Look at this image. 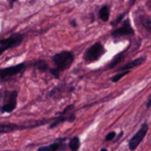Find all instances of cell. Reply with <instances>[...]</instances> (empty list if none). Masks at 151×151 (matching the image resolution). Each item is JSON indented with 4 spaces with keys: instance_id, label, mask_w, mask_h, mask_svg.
<instances>
[{
    "instance_id": "cell-25",
    "label": "cell",
    "mask_w": 151,
    "mask_h": 151,
    "mask_svg": "<svg viewBox=\"0 0 151 151\" xmlns=\"http://www.w3.org/2000/svg\"><path fill=\"white\" fill-rule=\"evenodd\" d=\"M101 151H108V150H107V149H101Z\"/></svg>"
},
{
    "instance_id": "cell-18",
    "label": "cell",
    "mask_w": 151,
    "mask_h": 151,
    "mask_svg": "<svg viewBox=\"0 0 151 151\" xmlns=\"http://www.w3.org/2000/svg\"><path fill=\"white\" fill-rule=\"evenodd\" d=\"M60 69L59 68H52L50 69V73H52L53 76H54L55 78H59V76H60Z\"/></svg>"
},
{
    "instance_id": "cell-10",
    "label": "cell",
    "mask_w": 151,
    "mask_h": 151,
    "mask_svg": "<svg viewBox=\"0 0 151 151\" xmlns=\"http://www.w3.org/2000/svg\"><path fill=\"white\" fill-rule=\"evenodd\" d=\"M144 60H145V58H143V57H142V58L136 59V60L132 61V62L127 63V64H125L124 66H122L119 70L125 71V70H127V69H130V68H134V67H136V66H139V65L142 64V63L144 62Z\"/></svg>"
},
{
    "instance_id": "cell-2",
    "label": "cell",
    "mask_w": 151,
    "mask_h": 151,
    "mask_svg": "<svg viewBox=\"0 0 151 151\" xmlns=\"http://www.w3.org/2000/svg\"><path fill=\"white\" fill-rule=\"evenodd\" d=\"M104 52V47L101 42H96L93 46H91L88 50L86 51L85 54V60L87 62H94V61L99 60L101 56H103Z\"/></svg>"
},
{
    "instance_id": "cell-8",
    "label": "cell",
    "mask_w": 151,
    "mask_h": 151,
    "mask_svg": "<svg viewBox=\"0 0 151 151\" xmlns=\"http://www.w3.org/2000/svg\"><path fill=\"white\" fill-rule=\"evenodd\" d=\"M25 128L23 126L17 125L14 123H0V134H6V132H12L18 129Z\"/></svg>"
},
{
    "instance_id": "cell-7",
    "label": "cell",
    "mask_w": 151,
    "mask_h": 151,
    "mask_svg": "<svg viewBox=\"0 0 151 151\" xmlns=\"http://www.w3.org/2000/svg\"><path fill=\"white\" fill-rule=\"evenodd\" d=\"M132 34H134V29L130 26L128 20H125L121 27L117 28V29L112 32V36H114V37L122 36V35H132Z\"/></svg>"
},
{
    "instance_id": "cell-5",
    "label": "cell",
    "mask_w": 151,
    "mask_h": 151,
    "mask_svg": "<svg viewBox=\"0 0 151 151\" xmlns=\"http://www.w3.org/2000/svg\"><path fill=\"white\" fill-rule=\"evenodd\" d=\"M147 130H148V125H147V124H143L142 127L139 129V132H137V134L132 138V140L129 141V149L130 150H134V149L139 146V144L142 142L143 139H144V137L146 136Z\"/></svg>"
},
{
    "instance_id": "cell-11",
    "label": "cell",
    "mask_w": 151,
    "mask_h": 151,
    "mask_svg": "<svg viewBox=\"0 0 151 151\" xmlns=\"http://www.w3.org/2000/svg\"><path fill=\"white\" fill-rule=\"evenodd\" d=\"M109 17H110L109 6L105 5V6H103L101 9H99V18H101L104 22H107L108 20H109Z\"/></svg>"
},
{
    "instance_id": "cell-12",
    "label": "cell",
    "mask_w": 151,
    "mask_h": 151,
    "mask_svg": "<svg viewBox=\"0 0 151 151\" xmlns=\"http://www.w3.org/2000/svg\"><path fill=\"white\" fill-rule=\"evenodd\" d=\"M61 145L62 144H60V143H54V144H51L49 146H42L38 148V151H58Z\"/></svg>"
},
{
    "instance_id": "cell-6",
    "label": "cell",
    "mask_w": 151,
    "mask_h": 151,
    "mask_svg": "<svg viewBox=\"0 0 151 151\" xmlns=\"http://www.w3.org/2000/svg\"><path fill=\"white\" fill-rule=\"evenodd\" d=\"M17 107V92L13 91L9 94H7V101L4 103V105L1 108L2 113H11Z\"/></svg>"
},
{
    "instance_id": "cell-20",
    "label": "cell",
    "mask_w": 151,
    "mask_h": 151,
    "mask_svg": "<svg viewBox=\"0 0 151 151\" xmlns=\"http://www.w3.org/2000/svg\"><path fill=\"white\" fill-rule=\"evenodd\" d=\"M123 16H124L123 14H122V15H120L119 17H118L117 19H116V21H114L113 23H112V25H113V26H116L118 23H120V22H121V20L123 19Z\"/></svg>"
},
{
    "instance_id": "cell-21",
    "label": "cell",
    "mask_w": 151,
    "mask_h": 151,
    "mask_svg": "<svg viewBox=\"0 0 151 151\" xmlns=\"http://www.w3.org/2000/svg\"><path fill=\"white\" fill-rule=\"evenodd\" d=\"M4 48H2V47H0V55H1V54H2V53L3 52H4Z\"/></svg>"
},
{
    "instance_id": "cell-3",
    "label": "cell",
    "mask_w": 151,
    "mask_h": 151,
    "mask_svg": "<svg viewBox=\"0 0 151 151\" xmlns=\"http://www.w3.org/2000/svg\"><path fill=\"white\" fill-rule=\"evenodd\" d=\"M23 40H24L23 34L15 33L7 38L0 40V47L4 48V50H9V49L15 48V47H18L19 45H21Z\"/></svg>"
},
{
    "instance_id": "cell-15",
    "label": "cell",
    "mask_w": 151,
    "mask_h": 151,
    "mask_svg": "<svg viewBox=\"0 0 151 151\" xmlns=\"http://www.w3.org/2000/svg\"><path fill=\"white\" fill-rule=\"evenodd\" d=\"M140 19H141V23H142V25L144 26L147 30L151 31V19L145 17V16H142Z\"/></svg>"
},
{
    "instance_id": "cell-13",
    "label": "cell",
    "mask_w": 151,
    "mask_h": 151,
    "mask_svg": "<svg viewBox=\"0 0 151 151\" xmlns=\"http://www.w3.org/2000/svg\"><path fill=\"white\" fill-rule=\"evenodd\" d=\"M69 148L71 149V151H78V149L80 148V140L78 137H73L69 142Z\"/></svg>"
},
{
    "instance_id": "cell-4",
    "label": "cell",
    "mask_w": 151,
    "mask_h": 151,
    "mask_svg": "<svg viewBox=\"0 0 151 151\" xmlns=\"http://www.w3.org/2000/svg\"><path fill=\"white\" fill-rule=\"evenodd\" d=\"M26 68V65L24 63H20L15 66L6 67V68H0V80H5V79L13 77L17 73L23 71Z\"/></svg>"
},
{
    "instance_id": "cell-9",
    "label": "cell",
    "mask_w": 151,
    "mask_h": 151,
    "mask_svg": "<svg viewBox=\"0 0 151 151\" xmlns=\"http://www.w3.org/2000/svg\"><path fill=\"white\" fill-rule=\"evenodd\" d=\"M75 119H76L75 115H69V116H66V117L62 116V117H59V118H57V119H53V122L50 125V128H54L56 125H58V124L62 123V122H64V121L73 122V121H75Z\"/></svg>"
},
{
    "instance_id": "cell-16",
    "label": "cell",
    "mask_w": 151,
    "mask_h": 151,
    "mask_svg": "<svg viewBox=\"0 0 151 151\" xmlns=\"http://www.w3.org/2000/svg\"><path fill=\"white\" fill-rule=\"evenodd\" d=\"M123 53H120V54H118L117 56L115 57V58L113 59V60H112V62L110 63V65H109V68H113L114 66H115V65H117L118 63L120 62V61L122 60V58H123Z\"/></svg>"
},
{
    "instance_id": "cell-24",
    "label": "cell",
    "mask_w": 151,
    "mask_h": 151,
    "mask_svg": "<svg viewBox=\"0 0 151 151\" xmlns=\"http://www.w3.org/2000/svg\"><path fill=\"white\" fill-rule=\"evenodd\" d=\"M71 25H73V26H77V24H76L75 21H71Z\"/></svg>"
},
{
    "instance_id": "cell-22",
    "label": "cell",
    "mask_w": 151,
    "mask_h": 151,
    "mask_svg": "<svg viewBox=\"0 0 151 151\" xmlns=\"http://www.w3.org/2000/svg\"><path fill=\"white\" fill-rule=\"evenodd\" d=\"M150 106H151V96H150V99H149L148 103H147V107H150Z\"/></svg>"
},
{
    "instance_id": "cell-1",
    "label": "cell",
    "mask_w": 151,
    "mask_h": 151,
    "mask_svg": "<svg viewBox=\"0 0 151 151\" xmlns=\"http://www.w3.org/2000/svg\"><path fill=\"white\" fill-rule=\"evenodd\" d=\"M73 61V54L69 51H63L53 56V62L56 64L57 68L60 70H65L69 68Z\"/></svg>"
},
{
    "instance_id": "cell-19",
    "label": "cell",
    "mask_w": 151,
    "mask_h": 151,
    "mask_svg": "<svg viewBox=\"0 0 151 151\" xmlns=\"http://www.w3.org/2000/svg\"><path fill=\"white\" fill-rule=\"evenodd\" d=\"M115 136H116V134L114 132H110V134H108L107 137H106V141H111V140H113V139L115 138Z\"/></svg>"
},
{
    "instance_id": "cell-17",
    "label": "cell",
    "mask_w": 151,
    "mask_h": 151,
    "mask_svg": "<svg viewBox=\"0 0 151 151\" xmlns=\"http://www.w3.org/2000/svg\"><path fill=\"white\" fill-rule=\"evenodd\" d=\"M128 73V70H125V71H122V73H118V75H116V76H114L113 78H112V81L113 82H118V81L120 80V79L122 78V77H124V76H126Z\"/></svg>"
},
{
    "instance_id": "cell-23",
    "label": "cell",
    "mask_w": 151,
    "mask_h": 151,
    "mask_svg": "<svg viewBox=\"0 0 151 151\" xmlns=\"http://www.w3.org/2000/svg\"><path fill=\"white\" fill-rule=\"evenodd\" d=\"M17 0H11V6H13V4H14V2H16Z\"/></svg>"
},
{
    "instance_id": "cell-14",
    "label": "cell",
    "mask_w": 151,
    "mask_h": 151,
    "mask_svg": "<svg viewBox=\"0 0 151 151\" xmlns=\"http://www.w3.org/2000/svg\"><path fill=\"white\" fill-rule=\"evenodd\" d=\"M34 66L38 69V70H42V71H45L48 69V64L45 60H38L34 63Z\"/></svg>"
}]
</instances>
